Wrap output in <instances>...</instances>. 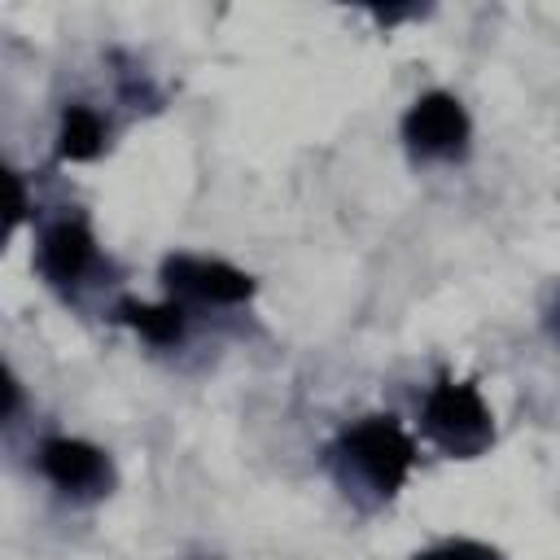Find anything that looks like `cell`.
Wrapping results in <instances>:
<instances>
[{
	"mask_svg": "<svg viewBox=\"0 0 560 560\" xmlns=\"http://www.w3.org/2000/svg\"><path fill=\"white\" fill-rule=\"evenodd\" d=\"M341 446L359 459V468L372 477V486H376L381 494H394V490L407 481L411 464H416V446H411V438L394 424V416H368L363 424H354V429L346 433Z\"/></svg>",
	"mask_w": 560,
	"mask_h": 560,
	"instance_id": "obj_1",
	"label": "cell"
},
{
	"mask_svg": "<svg viewBox=\"0 0 560 560\" xmlns=\"http://www.w3.org/2000/svg\"><path fill=\"white\" fill-rule=\"evenodd\" d=\"M424 424H429V433H433L451 455H477V451L490 442V411L481 407V398H477L472 385L442 381V385L429 394Z\"/></svg>",
	"mask_w": 560,
	"mask_h": 560,
	"instance_id": "obj_2",
	"label": "cell"
},
{
	"mask_svg": "<svg viewBox=\"0 0 560 560\" xmlns=\"http://www.w3.org/2000/svg\"><path fill=\"white\" fill-rule=\"evenodd\" d=\"M402 131L420 153H459L464 140H468V114H464V105L455 96L429 92V96H420L411 105Z\"/></svg>",
	"mask_w": 560,
	"mask_h": 560,
	"instance_id": "obj_3",
	"label": "cell"
},
{
	"mask_svg": "<svg viewBox=\"0 0 560 560\" xmlns=\"http://www.w3.org/2000/svg\"><path fill=\"white\" fill-rule=\"evenodd\" d=\"M162 280L175 293H192L201 302H245L254 293V280L228 262H206V258H166L162 262Z\"/></svg>",
	"mask_w": 560,
	"mask_h": 560,
	"instance_id": "obj_4",
	"label": "cell"
},
{
	"mask_svg": "<svg viewBox=\"0 0 560 560\" xmlns=\"http://www.w3.org/2000/svg\"><path fill=\"white\" fill-rule=\"evenodd\" d=\"M39 464H44V472L61 490H92V486H101L109 477L105 455L96 446L79 442V438H52V442H44Z\"/></svg>",
	"mask_w": 560,
	"mask_h": 560,
	"instance_id": "obj_5",
	"label": "cell"
},
{
	"mask_svg": "<svg viewBox=\"0 0 560 560\" xmlns=\"http://www.w3.org/2000/svg\"><path fill=\"white\" fill-rule=\"evenodd\" d=\"M92 262V236L83 223H57L44 232L39 241V271L52 280V284H70L83 276V267Z\"/></svg>",
	"mask_w": 560,
	"mask_h": 560,
	"instance_id": "obj_6",
	"label": "cell"
},
{
	"mask_svg": "<svg viewBox=\"0 0 560 560\" xmlns=\"http://www.w3.org/2000/svg\"><path fill=\"white\" fill-rule=\"evenodd\" d=\"M61 144V158L66 162H88V158H96L101 153V140H105V127H101V118L88 109V105H70L66 114H61V136H57Z\"/></svg>",
	"mask_w": 560,
	"mask_h": 560,
	"instance_id": "obj_7",
	"label": "cell"
},
{
	"mask_svg": "<svg viewBox=\"0 0 560 560\" xmlns=\"http://www.w3.org/2000/svg\"><path fill=\"white\" fill-rule=\"evenodd\" d=\"M118 319L131 324L140 337H149L153 346H166V341H179L184 332V311L175 302L166 306H144V302H118Z\"/></svg>",
	"mask_w": 560,
	"mask_h": 560,
	"instance_id": "obj_8",
	"label": "cell"
},
{
	"mask_svg": "<svg viewBox=\"0 0 560 560\" xmlns=\"http://www.w3.org/2000/svg\"><path fill=\"white\" fill-rule=\"evenodd\" d=\"M416 560H494V556L486 547H477V542H446V547H433V551H424Z\"/></svg>",
	"mask_w": 560,
	"mask_h": 560,
	"instance_id": "obj_9",
	"label": "cell"
},
{
	"mask_svg": "<svg viewBox=\"0 0 560 560\" xmlns=\"http://www.w3.org/2000/svg\"><path fill=\"white\" fill-rule=\"evenodd\" d=\"M9 184H13V214H9V223H13V228H18V219H22V214H26V192H22V179H18V175H13V179H9Z\"/></svg>",
	"mask_w": 560,
	"mask_h": 560,
	"instance_id": "obj_10",
	"label": "cell"
}]
</instances>
